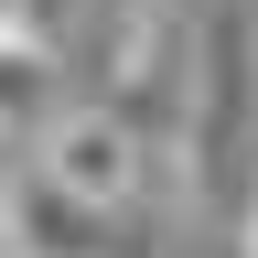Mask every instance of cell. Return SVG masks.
Instances as JSON below:
<instances>
[{
    "mask_svg": "<svg viewBox=\"0 0 258 258\" xmlns=\"http://www.w3.org/2000/svg\"><path fill=\"white\" fill-rule=\"evenodd\" d=\"M0 32H22V22H11V0H0Z\"/></svg>",
    "mask_w": 258,
    "mask_h": 258,
    "instance_id": "8",
    "label": "cell"
},
{
    "mask_svg": "<svg viewBox=\"0 0 258 258\" xmlns=\"http://www.w3.org/2000/svg\"><path fill=\"white\" fill-rule=\"evenodd\" d=\"M32 172L64 183V194H86V205H140V194L161 183V151L140 140V129H118V118L86 97V108H54V118H43Z\"/></svg>",
    "mask_w": 258,
    "mask_h": 258,
    "instance_id": "2",
    "label": "cell"
},
{
    "mask_svg": "<svg viewBox=\"0 0 258 258\" xmlns=\"http://www.w3.org/2000/svg\"><path fill=\"white\" fill-rule=\"evenodd\" d=\"M54 86H64V54L32 43V32H0V140L32 118H54Z\"/></svg>",
    "mask_w": 258,
    "mask_h": 258,
    "instance_id": "4",
    "label": "cell"
},
{
    "mask_svg": "<svg viewBox=\"0 0 258 258\" xmlns=\"http://www.w3.org/2000/svg\"><path fill=\"white\" fill-rule=\"evenodd\" d=\"M11 258H151L140 205H86L11 161Z\"/></svg>",
    "mask_w": 258,
    "mask_h": 258,
    "instance_id": "3",
    "label": "cell"
},
{
    "mask_svg": "<svg viewBox=\"0 0 258 258\" xmlns=\"http://www.w3.org/2000/svg\"><path fill=\"white\" fill-rule=\"evenodd\" d=\"M237 258H258V183L237 194Z\"/></svg>",
    "mask_w": 258,
    "mask_h": 258,
    "instance_id": "6",
    "label": "cell"
},
{
    "mask_svg": "<svg viewBox=\"0 0 258 258\" xmlns=\"http://www.w3.org/2000/svg\"><path fill=\"white\" fill-rule=\"evenodd\" d=\"M76 11H86V0H11V22L32 32V43H64V32H76Z\"/></svg>",
    "mask_w": 258,
    "mask_h": 258,
    "instance_id": "5",
    "label": "cell"
},
{
    "mask_svg": "<svg viewBox=\"0 0 258 258\" xmlns=\"http://www.w3.org/2000/svg\"><path fill=\"white\" fill-rule=\"evenodd\" d=\"M0 258H11V161H0Z\"/></svg>",
    "mask_w": 258,
    "mask_h": 258,
    "instance_id": "7",
    "label": "cell"
},
{
    "mask_svg": "<svg viewBox=\"0 0 258 258\" xmlns=\"http://www.w3.org/2000/svg\"><path fill=\"white\" fill-rule=\"evenodd\" d=\"M183 172L205 205L247 194V151H258V22L247 0H205L183 11Z\"/></svg>",
    "mask_w": 258,
    "mask_h": 258,
    "instance_id": "1",
    "label": "cell"
}]
</instances>
